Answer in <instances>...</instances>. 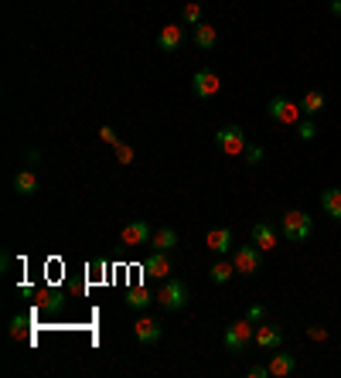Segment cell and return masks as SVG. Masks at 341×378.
Wrapping results in <instances>:
<instances>
[{"label": "cell", "mask_w": 341, "mask_h": 378, "mask_svg": "<svg viewBox=\"0 0 341 378\" xmlns=\"http://www.w3.org/2000/svg\"><path fill=\"white\" fill-rule=\"evenodd\" d=\"M266 113H270V120H273V123L297 126V123H300V113H304V109H300V106H297L293 99L273 96V99H270V106H266Z\"/></svg>", "instance_id": "4"}, {"label": "cell", "mask_w": 341, "mask_h": 378, "mask_svg": "<svg viewBox=\"0 0 341 378\" xmlns=\"http://www.w3.org/2000/svg\"><path fill=\"white\" fill-rule=\"evenodd\" d=\"M133 157H137V153H133L130 144H116V160H120L123 167H130V164H133Z\"/></svg>", "instance_id": "25"}, {"label": "cell", "mask_w": 341, "mask_h": 378, "mask_svg": "<svg viewBox=\"0 0 341 378\" xmlns=\"http://www.w3.org/2000/svg\"><path fill=\"white\" fill-rule=\"evenodd\" d=\"M14 191H18L21 198L38 195V174H34V171H18V174H14Z\"/></svg>", "instance_id": "18"}, {"label": "cell", "mask_w": 341, "mask_h": 378, "mask_svg": "<svg viewBox=\"0 0 341 378\" xmlns=\"http://www.w3.org/2000/svg\"><path fill=\"white\" fill-rule=\"evenodd\" d=\"M218 76L211 72V69H202V72H195V78H191V92L198 96V99H211L215 92H218Z\"/></svg>", "instance_id": "8"}, {"label": "cell", "mask_w": 341, "mask_h": 378, "mask_svg": "<svg viewBox=\"0 0 341 378\" xmlns=\"http://www.w3.org/2000/svg\"><path fill=\"white\" fill-rule=\"evenodd\" d=\"M331 14H335V18H341V0H331Z\"/></svg>", "instance_id": "32"}, {"label": "cell", "mask_w": 341, "mask_h": 378, "mask_svg": "<svg viewBox=\"0 0 341 378\" xmlns=\"http://www.w3.org/2000/svg\"><path fill=\"white\" fill-rule=\"evenodd\" d=\"M280 235L293 242V246H300V242H307L311 235H314V218L307 215V211H287L284 218H280Z\"/></svg>", "instance_id": "1"}, {"label": "cell", "mask_w": 341, "mask_h": 378, "mask_svg": "<svg viewBox=\"0 0 341 378\" xmlns=\"http://www.w3.org/2000/svg\"><path fill=\"white\" fill-rule=\"evenodd\" d=\"M277 242H280V235H277V228L266 225V222H256L253 225V246H260L263 252L277 249Z\"/></svg>", "instance_id": "15"}, {"label": "cell", "mask_w": 341, "mask_h": 378, "mask_svg": "<svg viewBox=\"0 0 341 378\" xmlns=\"http://www.w3.org/2000/svg\"><path fill=\"white\" fill-rule=\"evenodd\" d=\"M158 307H164V310H171V314H178V310H184L188 307V286H184V279H160V286H158Z\"/></svg>", "instance_id": "2"}, {"label": "cell", "mask_w": 341, "mask_h": 378, "mask_svg": "<svg viewBox=\"0 0 341 378\" xmlns=\"http://www.w3.org/2000/svg\"><path fill=\"white\" fill-rule=\"evenodd\" d=\"M181 18H184V24L188 27H198L202 24V4H184Z\"/></svg>", "instance_id": "23"}, {"label": "cell", "mask_w": 341, "mask_h": 378, "mask_svg": "<svg viewBox=\"0 0 341 378\" xmlns=\"http://www.w3.org/2000/svg\"><path fill=\"white\" fill-rule=\"evenodd\" d=\"M181 45H184V27L181 24H164L158 31V48L160 51L171 55V51H178Z\"/></svg>", "instance_id": "13"}, {"label": "cell", "mask_w": 341, "mask_h": 378, "mask_svg": "<svg viewBox=\"0 0 341 378\" xmlns=\"http://www.w3.org/2000/svg\"><path fill=\"white\" fill-rule=\"evenodd\" d=\"M171 259H167V252H160V249H154L147 259H144V273H147V279H167L171 276Z\"/></svg>", "instance_id": "9"}, {"label": "cell", "mask_w": 341, "mask_h": 378, "mask_svg": "<svg viewBox=\"0 0 341 378\" xmlns=\"http://www.w3.org/2000/svg\"><path fill=\"white\" fill-rule=\"evenodd\" d=\"M242 157H246V164H249V167H256V164H260V160H263V147H256V144H249Z\"/></svg>", "instance_id": "26"}, {"label": "cell", "mask_w": 341, "mask_h": 378, "mask_svg": "<svg viewBox=\"0 0 341 378\" xmlns=\"http://www.w3.org/2000/svg\"><path fill=\"white\" fill-rule=\"evenodd\" d=\"M174 246H178V232H174V228H158V232L151 235V249L171 252Z\"/></svg>", "instance_id": "19"}, {"label": "cell", "mask_w": 341, "mask_h": 378, "mask_svg": "<svg viewBox=\"0 0 341 378\" xmlns=\"http://www.w3.org/2000/svg\"><path fill=\"white\" fill-rule=\"evenodd\" d=\"M266 368H270V375H273V378H287V375H293V368H297V358L277 348V354L270 358V365H266Z\"/></svg>", "instance_id": "14"}, {"label": "cell", "mask_w": 341, "mask_h": 378, "mask_svg": "<svg viewBox=\"0 0 341 378\" xmlns=\"http://www.w3.org/2000/svg\"><path fill=\"white\" fill-rule=\"evenodd\" d=\"M307 337L311 341H328V328H307Z\"/></svg>", "instance_id": "29"}, {"label": "cell", "mask_w": 341, "mask_h": 378, "mask_svg": "<svg viewBox=\"0 0 341 378\" xmlns=\"http://www.w3.org/2000/svg\"><path fill=\"white\" fill-rule=\"evenodd\" d=\"M253 337H256V324L246 317V321H236V324H229L225 334H222V344L229 348V354H242L249 344H253Z\"/></svg>", "instance_id": "3"}, {"label": "cell", "mask_w": 341, "mask_h": 378, "mask_svg": "<svg viewBox=\"0 0 341 378\" xmlns=\"http://www.w3.org/2000/svg\"><path fill=\"white\" fill-rule=\"evenodd\" d=\"M324 106H328V99H324V92H317V89H311V92H307V96L300 99V109H304V113H307L311 120L324 113Z\"/></svg>", "instance_id": "20"}, {"label": "cell", "mask_w": 341, "mask_h": 378, "mask_svg": "<svg viewBox=\"0 0 341 378\" xmlns=\"http://www.w3.org/2000/svg\"><path fill=\"white\" fill-rule=\"evenodd\" d=\"M266 375H270L266 365H253V368H249V378H266Z\"/></svg>", "instance_id": "31"}, {"label": "cell", "mask_w": 341, "mask_h": 378, "mask_svg": "<svg viewBox=\"0 0 341 378\" xmlns=\"http://www.w3.org/2000/svg\"><path fill=\"white\" fill-rule=\"evenodd\" d=\"M191 38H195V45L202 51H209V48H215V41H218V31H215L209 21H202L198 27H191Z\"/></svg>", "instance_id": "17"}, {"label": "cell", "mask_w": 341, "mask_h": 378, "mask_svg": "<svg viewBox=\"0 0 341 378\" xmlns=\"http://www.w3.org/2000/svg\"><path fill=\"white\" fill-rule=\"evenodd\" d=\"M321 211H324L331 222H341V188L321 191Z\"/></svg>", "instance_id": "16"}, {"label": "cell", "mask_w": 341, "mask_h": 378, "mask_svg": "<svg viewBox=\"0 0 341 378\" xmlns=\"http://www.w3.org/2000/svg\"><path fill=\"white\" fill-rule=\"evenodd\" d=\"M232 266H236L239 276H256L263 266V249L260 246H239L232 252Z\"/></svg>", "instance_id": "5"}, {"label": "cell", "mask_w": 341, "mask_h": 378, "mask_svg": "<svg viewBox=\"0 0 341 378\" xmlns=\"http://www.w3.org/2000/svg\"><path fill=\"white\" fill-rule=\"evenodd\" d=\"M158 297H151L144 286H133V290H127V307H133V310H144L147 303H154Z\"/></svg>", "instance_id": "22"}, {"label": "cell", "mask_w": 341, "mask_h": 378, "mask_svg": "<svg viewBox=\"0 0 341 378\" xmlns=\"http://www.w3.org/2000/svg\"><path fill=\"white\" fill-rule=\"evenodd\" d=\"M205 246L211 252H218V255H225V252H232V246H236V235H232V228H209Z\"/></svg>", "instance_id": "12"}, {"label": "cell", "mask_w": 341, "mask_h": 378, "mask_svg": "<svg viewBox=\"0 0 341 378\" xmlns=\"http://www.w3.org/2000/svg\"><path fill=\"white\" fill-rule=\"evenodd\" d=\"M215 147L222 153H229V157H239V153H246L249 140H246V133H242L239 126H222V130L215 133Z\"/></svg>", "instance_id": "6"}, {"label": "cell", "mask_w": 341, "mask_h": 378, "mask_svg": "<svg viewBox=\"0 0 341 378\" xmlns=\"http://www.w3.org/2000/svg\"><path fill=\"white\" fill-rule=\"evenodd\" d=\"M99 140H103V144H120V136H116L113 126H99Z\"/></svg>", "instance_id": "27"}, {"label": "cell", "mask_w": 341, "mask_h": 378, "mask_svg": "<svg viewBox=\"0 0 341 378\" xmlns=\"http://www.w3.org/2000/svg\"><path fill=\"white\" fill-rule=\"evenodd\" d=\"M27 328V321H21V317H14V324H11V337H21Z\"/></svg>", "instance_id": "30"}, {"label": "cell", "mask_w": 341, "mask_h": 378, "mask_svg": "<svg viewBox=\"0 0 341 378\" xmlns=\"http://www.w3.org/2000/svg\"><path fill=\"white\" fill-rule=\"evenodd\" d=\"M151 235H154V228L147 225L144 218H137V222H130V225L120 232V242H123V246H147Z\"/></svg>", "instance_id": "10"}, {"label": "cell", "mask_w": 341, "mask_h": 378, "mask_svg": "<svg viewBox=\"0 0 341 378\" xmlns=\"http://www.w3.org/2000/svg\"><path fill=\"white\" fill-rule=\"evenodd\" d=\"M297 136H300L304 144H311V140L317 136V123L314 120H300V123H297Z\"/></svg>", "instance_id": "24"}, {"label": "cell", "mask_w": 341, "mask_h": 378, "mask_svg": "<svg viewBox=\"0 0 341 378\" xmlns=\"http://www.w3.org/2000/svg\"><path fill=\"white\" fill-rule=\"evenodd\" d=\"M133 334H137V344H158L160 337H164V328H160L154 317H140L137 324H133Z\"/></svg>", "instance_id": "11"}, {"label": "cell", "mask_w": 341, "mask_h": 378, "mask_svg": "<svg viewBox=\"0 0 341 378\" xmlns=\"http://www.w3.org/2000/svg\"><path fill=\"white\" fill-rule=\"evenodd\" d=\"M256 348H263V351H277L280 344H284V328L280 324H256Z\"/></svg>", "instance_id": "7"}, {"label": "cell", "mask_w": 341, "mask_h": 378, "mask_svg": "<svg viewBox=\"0 0 341 378\" xmlns=\"http://www.w3.org/2000/svg\"><path fill=\"white\" fill-rule=\"evenodd\" d=\"M209 276H211V283H215V286H225L229 279L236 276V266L222 259V262H215V266H211V270H209Z\"/></svg>", "instance_id": "21"}, {"label": "cell", "mask_w": 341, "mask_h": 378, "mask_svg": "<svg viewBox=\"0 0 341 378\" xmlns=\"http://www.w3.org/2000/svg\"><path fill=\"white\" fill-rule=\"evenodd\" d=\"M246 317H249V321H253V324H263V317H266V310H263L260 303H253V307H249V310H246Z\"/></svg>", "instance_id": "28"}]
</instances>
